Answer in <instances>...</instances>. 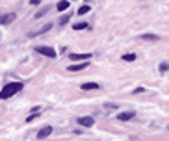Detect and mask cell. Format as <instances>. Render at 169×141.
<instances>
[{"label":"cell","instance_id":"11","mask_svg":"<svg viewBox=\"0 0 169 141\" xmlns=\"http://www.w3.org/2000/svg\"><path fill=\"white\" fill-rule=\"evenodd\" d=\"M141 39H145V41H158V35H152V34H145V35H141Z\"/></svg>","mask_w":169,"mask_h":141},{"label":"cell","instance_id":"1","mask_svg":"<svg viewBox=\"0 0 169 141\" xmlns=\"http://www.w3.org/2000/svg\"><path fill=\"white\" fill-rule=\"evenodd\" d=\"M22 89V82H11V84H6L4 89L0 91V98H9L13 97L15 93H19Z\"/></svg>","mask_w":169,"mask_h":141},{"label":"cell","instance_id":"17","mask_svg":"<svg viewBox=\"0 0 169 141\" xmlns=\"http://www.w3.org/2000/svg\"><path fill=\"white\" fill-rule=\"evenodd\" d=\"M167 69H169V63H162L160 65V73H165Z\"/></svg>","mask_w":169,"mask_h":141},{"label":"cell","instance_id":"12","mask_svg":"<svg viewBox=\"0 0 169 141\" xmlns=\"http://www.w3.org/2000/svg\"><path fill=\"white\" fill-rule=\"evenodd\" d=\"M50 28H52V22H50V24H47V26H43V28H41V30H37V32H35V34H32V35H37V34H43V32H47V30H50Z\"/></svg>","mask_w":169,"mask_h":141},{"label":"cell","instance_id":"10","mask_svg":"<svg viewBox=\"0 0 169 141\" xmlns=\"http://www.w3.org/2000/svg\"><path fill=\"white\" fill-rule=\"evenodd\" d=\"M67 8H69V2H67V0H61V2H58V11H65Z\"/></svg>","mask_w":169,"mask_h":141},{"label":"cell","instance_id":"3","mask_svg":"<svg viewBox=\"0 0 169 141\" xmlns=\"http://www.w3.org/2000/svg\"><path fill=\"white\" fill-rule=\"evenodd\" d=\"M50 134H52V126H43V128L39 130L37 138H39V139H45V138H48Z\"/></svg>","mask_w":169,"mask_h":141},{"label":"cell","instance_id":"2","mask_svg":"<svg viewBox=\"0 0 169 141\" xmlns=\"http://www.w3.org/2000/svg\"><path fill=\"white\" fill-rule=\"evenodd\" d=\"M39 54H43V56H48V58H56V50L50 48V47H37L35 48Z\"/></svg>","mask_w":169,"mask_h":141},{"label":"cell","instance_id":"15","mask_svg":"<svg viewBox=\"0 0 169 141\" xmlns=\"http://www.w3.org/2000/svg\"><path fill=\"white\" fill-rule=\"evenodd\" d=\"M123 59H125V61H134V59H136V54H125Z\"/></svg>","mask_w":169,"mask_h":141},{"label":"cell","instance_id":"13","mask_svg":"<svg viewBox=\"0 0 169 141\" xmlns=\"http://www.w3.org/2000/svg\"><path fill=\"white\" fill-rule=\"evenodd\" d=\"M73 28L74 30H84V28H88V22H76Z\"/></svg>","mask_w":169,"mask_h":141},{"label":"cell","instance_id":"9","mask_svg":"<svg viewBox=\"0 0 169 141\" xmlns=\"http://www.w3.org/2000/svg\"><path fill=\"white\" fill-rule=\"evenodd\" d=\"M69 58H71V59H89L91 54H71Z\"/></svg>","mask_w":169,"mask_h":141},{"label":"cell","instance_id":"6","mask_svg":"<svg viewBox=\"0 0 169 141\" xmlns=\"http://www.w3.org/2000/svg\"><path fill=\"white\" fill-rule=\"evenodd\" d=\"M86 67H88V61H84V63H76V65H69V70H71V73H78V70H84Z\"/></svg>","mask_w":169,"mask_h":141},{"label":"cell","instance_id":"7","mask_svg":"<svg viewBox=\"0 0 169 141\" xmlns=\"http://www.w3.org/2000/svg\"><path fill=\"white\" fill-rule=\"evenodd\" d=\"M11 21H15V13H8L4 17H0V24H9Z\"/></svg>","mask_w":169,"mask_h":141},{"label":"cell","instance_id":"8","mask_svg":"<svg viewBox=\"0 0 169 141\" xmlns=\"http://www.w3.org/2000/svg\"><path fill=\"white\" fill-rule=\"evenodd\" d=\"M82 89L84 91H93V89H99V85L95 82H88V84H82Z\"/></svg>","mask_w":169,"mask_h":141},{"label":"cell","instance_id":"5","mask_svg":"<svg viewBox=\"0 0 169 141\" xmlns=\"http://www.w3.org/2000/svg\"><path fill=\"white\" fill-rule=\"evenodd\" d=\"M78 124H82V126H93L95 124V119H91V117H80L78 119Z\"/></svg>","mask_w":169,"mask_h":141},{"label":"cell","instance_id":"16","mask_svg":"<svg viewBox=\"0 0 169 141\" xmlns=\"http://www.w3.org/2000/svg\"><path fill=\"white\" fill-rule=\"evenodd\" d=\"M67 22H69V15H65V17L60 19V24H61V26H63V24H67Z\"/></svg>","mask_w":169,"mask_h":141},{"label":"cell","instance_id":"18","mask_svg":"<svg viewBox=\"0 0 169 141\" xmlns=\"http://www.w3.org/2000/svg\"><path fill=\"white\" fill-rule=\"evenodd\" d=\"M47 11H48V8H45V9H41V11H39L37 15H35V17H43V15H45V13H47Z\"/></svg>","mask_w":169,"mask_h":141},{"label":"cell","instance_id":"4","mask_svg":"<svg viewBox=\"0 0 169 141\" xmlns=\"http://www.w3.org/2000/svg\"><path fill=\"white\" fill-rule=\"evenodd\" d=\"M136 117V112H123L117 115V119L119 121H130V119H134Z\"/></svg>","mask_w":169,"mask_h":141},{"label":"cell","instance_id":"14","mask_svg":"<svg viewBox=\"0 0 169 141\" xmlns=\"http://www.w3.org/2000/svg\"><path fill=\"white\" fill-rule=\"evenodd\" d=\"M89 11H91L89 6H82V8L78 9V15H84V13H89Z\"/></svg>","mask_w":169,"mask_h":141}]
</instances>
